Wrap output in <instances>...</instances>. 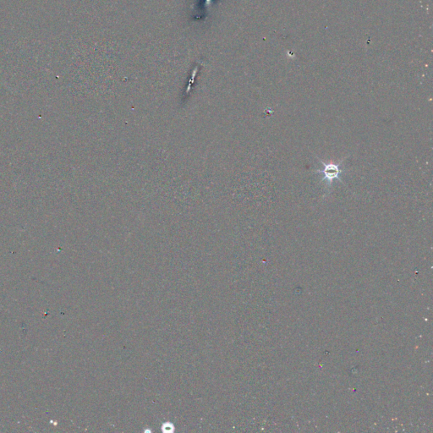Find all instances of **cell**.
Segmentation results:
<instances>
[{"mask_svg":"<svg viewBox=\"0 0 433 433\" xmlns=\"http://www.w3.org/2000/svg\"><path fill=\"white\" fill-rule=\"evenodd\" d=\"M319 161L323 164V169H317V170L314 171L316 172L315 174L323 175L322 181H325L326 185H327L329 188L331 187L335 181L342 182L341 175H343L344 169H341V164L343 163V159L341 161L340 163H325L321 159H319Z\"/></svg>","mask_w":433,"mask_h":433,"instance_id":"1","label":"cell"}]
</instances>
